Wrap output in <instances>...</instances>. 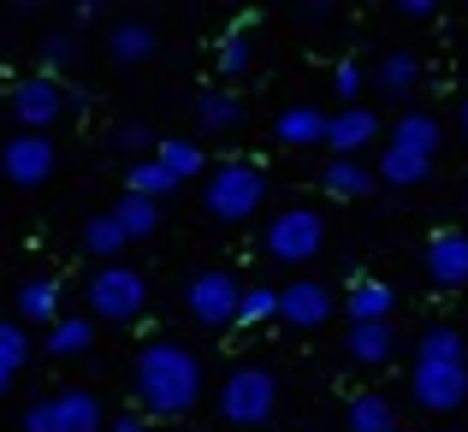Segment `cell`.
Here are the masks:
<instances>
[{"instance_id": "30", "label": "cell", "mask_w": 468, "mask_h": 432, "mask_svg": "<svg viewBox=\"0 0 468 432\" xmlns=\"http://www.w3.org/2000/svg\"><path fill=\"white\" fill-rule=\"evenodd\" d=\"M125 190L131 195H149V202H160V195H172L178 190V178H172L166 166L149 154V160H131V172H125Z\"/></svg>"}, {"instance_id": "22", "label": "cell", "mask_w": 468, "mask_h": 432, "mask_svg": "<svg viewBox=\"0 0 468 432\" xmlns=\"http://www.w3.org/2000/svg\"><path fill=\"white\" fill-rule=\"evenodd\" d=\"M427 178H433V154H415V148H398V142L379 148V184L415 190V184H427Z\"/></svg>"}, {"instance_id": "16", "label": "cell", "mask_w": 468, "mask_h": 432, "mask_svg": "<svg viewBox=\"0 0 468 432\" xmlns=\"http://www.w3.org/2000/svg\"><path fill=\"white\" fill-rule=\"evenodd\" d=\"M344 355L356 367H386L398 355V326L391 320H367V326H344Z\"/></svg>"}, {"instance_id": "2", "label": "cell", "mask_w": 468, "mask_h": 432, "mask_svg": "<svg viewBox=\"0 0 468 432\" xmlns=\"http://www.w3.org/2000/svg\"><path fill=\"white\" fill-rule=\"evenodd\" d=\"M410 397L427 415H457L468 403V338H463V326L439 320V326L421 332L415 367H410Z\"/></svg>"}, {"instance_id": "23", "label": "cell", "mask_w": 468, "mask_h": 432, "mask_svg": "<svg viewBox=\"0 0 468 432\" xmlns=\"http://www.w3.org/2000/svg\"><path fill=\"white\" fill-rule=\"evenodd\" d=\"M398 148H415V154H433L439 160V142H445V125H439V113H427V107H410V113H398V125H391V137Z\"/></svg>"}, {"instance_id": "17", "label": "cell", "mask_w": 468, "mask_h": 432, "mask_svg": "<svg viewBox=\"0 0 468 432\" xmlns=\"http://www.w3.org/2000/svg\"><path fill=\"white\" fill-rule=\"evenodd\" d=\"M243 101L231 90H202L196 95V131H202V137H238L243 131Z\"/></svg>"}, {"instance_id": "1", "label": "cell", "mask_w": 468, "mask_h": 432, "mask_svg": "<svg viewBox=\"0 0 468 432\" xmlns=\"http://www.w3.org/2000/svg\"><path fill=\"white\" fill-rule=\"evenodd\" d=\"M202 355L178 338H149L131 362V397H137L143 415H160V421H178L202 403Z\"/></svg>"}, {"instance_id": "27", "label": "cell", "mask_w": 468, "mask_h": 432, "mask_svg": "<svg viewBox=\"0 0 468 432\" xmlns=\"http://www.w3.org/2000/svg\"><path fill=\"white\" fill-rule=\"evenodd\" d=\"M154 160L172 172V178H207V154H202V142L196 137H160V148H154Z\"/></svg>"}, {"instance_id": "18", "label": "cell", "mask_w": 468, "mask_h": 432, "mask_svg": "<svg viewBox=\"0 0 468 432\" xmlns=\"http://www.w3.org/2000/svg\"><path fill=\"white\" fill-rule=\"evenodd\" d=\"M326 131H332V113H320V107H285V113L273 119V137L279 148H314V142H326Z\"/></svg>"}, {"instance_id": "8", "label": "cell", "mask_w": 468, "mask_h": 432, "mask_svg": "<svg viewBox=\"0 0 468 432\" xmlns=\"http://www.w3.org/2000/svg\"><path fill=\"white\" fill-rule=\"evenodd\" d=\"M238 302H243V285H238V273H226V267H202V273L184 279V308H190V320L202 332L238 326Z\"/></svg>"}, {"instance_id": "33", "label": "cell", "mask_w": 468, "mask_h": 432, "mask_svg": "<svg viewBox=\"0 0 468 432\" xmlns=\"http://www.w3.org/2000/svg\"><path fill=\"white\" fill-rule=\"evenodd\" d=\"M362 90H367V66L362 59H338V66H332V95H338L344 107H362Z\"/></svg>"}, {"instance_id": "34", "label": "cell", "mask_w": 468, "mask_h": 432, "mask_svg": "<svg viewBox=\"0 0 468 432\" xmlns=\"http://www.w3.org/2000/svg\"><path fill=\"white\" fill-rule=\"evenodd\" d=\"M113 148H125V154H137V160H149L160 137H154V125H143V119H119L113 125Z\"/></svg>"}, {"instance_id": "10", "label": "cell", "mask_w": 468, "mask_h": 432, "mask_svg": "<svg viewBox=\"0 0 468 432\" xmlns=\"http://www.w3.org/2000/svg\"><path fill=\"white\" fill-rule=\"evenodd\" d=\"M54 172H59V148H54V137L18 131V137L0 142V178H6L12 190H42Z\"/></svg>"}, {"instance_id": "39", "label": "cell", "mask_w": 468, "mask_h": 432, "mask_svg": "<svg viewBox=\"0 0 468 432\" xmlns=\"http://www.w3.org/2000/svg\"><path fill=\"white\" fill-rule=\"evenodd\" d=\"M6 391H12V379H6V374H0V397H6Z\"/></svg>"}, {"instance_id": "26", "label": "cell", "mask_w": 468, "mask_h": 432, "mask_svg": "<svg viewBox=\"0 0 468 432\" xmlns=\"http://www.w3.org/2000/svg\"><path fill=\"white\" fill-rule=\"evenodd\" d=\"M95 350V320L90 314H59L54 326H48V355L54 362H78V355Z\"/></svg>"}, {"instance_id": "19", "label": "cell", "mask_w": 468, "mask_h": 432, "mask_svg": "<svg viewBox=\"0 0 468 432\" xmlns=\"http://www.w3.org/2000/svg\"><path fill=\"white\" fill-rule=\"evenodd\" d=\"M250 30H255V18H238V24H231V30L214 42V78H219V83H238L243 71H250V59H255V36H250Z\"/></svg>"}, {"instance_id": "36", "label": "cell", "mask_w": 468, "mask_h": 432, "mask_svg": "<svg viewBox=\"0 0 468 432\" xmlns=\"http://www.w3.org/2000/svg\"><path fill=\"white\" fill-rule=\"evenodd\" d=\"M398 18H415V24H433V18H439V0H398Z\"/></svg>"}, {"instance_id": "37", "label": "cell", "mask_w": 468, "mask_h": 432, "mask_svg": "<svg viewBox=\"0 0 468 432\" xmlns=\"http://www.w3.org/2000/svg\"><path fill=\"white\" fill-rule=\"evenodd\" d=\"M107 432H149V415H143V409H125V415H113V421H107Z\"/></svg>"}, {"instance_id": "4", "label": "cell", "mask_w": 468, "mask_h": 432, "mask_svg": "<svg viewBox=\"0 0 468 432\" xmlns=\"http://www.w3.org/2000/svg\"><path fill=\"white\" fill-rule=\"evenodd\" d=\"M149 308V273L131 261H113V267H95L90 273V320L95 326H131L143 320Z\"/></svg>"}, {"instance_id": "21", "label": "cell", "mask_w": 468, "mask_h": 432, "mask_svg": "<svg viewBox=\"0 0 468 432\" xmlns=\"http://www.w3.org/2000/svg\"><path fill=\"white\" fill-rule=\"evenodd\" d=\"M66 314V290H59V279L36 273L18 285V320H36V326H54V320Z\"/></svg>"}, {"instance_id": "25", "label": "cell", "mask_w": 468, "mask_h": 432, "mask_svg": "<svg viewBox=\"0 0 468 432\" xmlns=\"http://www.w3.org/2000/svg\"><path fill=\"white\" fill-rule=\"evenodd\" d=\"M125 249H131V237H125V226L113 219V207L83 219V255H95L101 267H113V261H125Z\"/></svg>"}, {"instance_id": "5", "label": "cell", "mask_w": 468, "mask_h": 432, "mask_svg": "<svg viewBox=\"0 0 468 432\" xmlns=\"http://www.w3.org/2000/svg\"><path fill=\"white\" fill-rule=\"evenodd\" d=\"M261 249H267V261L309 267L314 255L326 249V214H320V207H309V202L279 207V214L261 226Z\"/></svg>"}, {"instance_id": "38", "label": "cell", "mask_w": 468, "mask_h": 432, "mask_svg": "<svg viewBox=\"0 0 468 432\" xmlns=\"http://www.w3.org/2000/svg\"><path fill=\"white\" fill-rule=\"evenodd\" d=\"M457 125H463V137H468V95H463V107H457Z\"/></svg>"}, {"instance_id": "24", "label": "cell", "mask_w": 468, "mask_h": 432, "mask_svg": "<svg viewBox=\"0 0 468 432\" xmlns=\"http://www.w3.org/2000/svg\"><path fill=\"white\" fill-rule=\"evenodd\" d=\"M344 432H398V403L386 391H356L344 409Z\"/></svg>"}, {"instance_id": "31", "label": "cell", "mask_w": 468, "mask_h": 432, "mask_svg": "<svg viewBox=\"0 0 468 432\" xmlns=\"http://www.w3.org/2000/svg\"><path fill=\"white\" fill-rule=\"evenodd\" d=\"M24 362H30V332H24V320H0V374L18 379Z\"/></svg>"}, {"instance_id": "29", "label": "cell", "mask_w": 468, "mask_h": 432, "mask_svg": "<svg viewBox=\"0 0 468 432\" xmlns=\"http://www.w3.org/2000/svg\"><path fill=\"white\" fill-rule=\"evenodd\" d=\"M374 83H379L386 95H398V101H403V95H410L415 83H421V59H415L410 47H398V54H386V59H379Z\"/></svg>"}, {"instance_id": "6", "label": "cell", "mask_w": 468, "mask_h": 432, "mask_svg": "<svg viewBox=\"0 0 468 432\" xmlns=\"http://www.w3.org/2000/svg\"><path fill=\"white\" fill-rule=\"evenodd\" d=\"M273 415H279V379L267 367H231L226 385H219V421L261 432L273 427Z\"/></svg>"}, {"instance_id": "3", "label": "cell", "mask_w": 468, "mask_h": 432, "mask_svg": "<svg viewBox=\"0 0 468 432\" xmlns=\"http://www.w3.org/2000/svg\"><path fill=\"white\" fill-rule=\"evenodd\" d=\"M202 207H207V219H219V226H250V219L267 207L261 160H219V166H207Z\"/></svg>"}, {"instance_id": "35", "label": "cell", "mask_w": 468, "mask_h": 432, "mask_svg": "<svg viewBox=\"0 0 468 432\" xmlns=\"http://www.w3.org/2000/svg\"><path fill=\"white\" fill-rule=\"evenodd\" d=\"M78 59V36L71 30H54V36H42V71L48 78H59V71Z\"/></svg>"}, {"instance_id": "20", "label": "cell", "mask_w": 468, "mask_h": 432, "mask_svg": "<svg viewBox=\"0 0 468 432\" xmlns=\"http://www.w3.org/2000/svg\"><path fill=\"white\" fill-rule=\"evenodd\" d=\"M320 184H326L332 202H362V195H374V190H379V172L367 166V160H326Z\"/></svg>"}, {"instance_id": "28", "label": "cell", "mask_w": 468, "mask_h": 432, "mask_svg": "<svg viewBox=\"0 0 468 432\" xmlns=\"http://www.w3.org/2000/svg\"><path fill=\"white\" fill-rule=\"evenodd\" d=\"M113 219H119V226H125V237L131 243H143V237H154V231H160V202H149V195H119V202H113Z\"/></svg>"}, {"instance_id": "13", "label": "cell", "mask_w": 468, "mask_h": 432, "mask_svg": "<svg viewBox=\"0 0 468 432\" xmlns=\"http://www.w3.org/2000/svg\"><path fill=\"white\" fill-rule=\"evenodd\" d=\"M367 142H379V113L374 107H338V113H332V131H326L332 160H362Z\"/></svg>"}, {"instance_id": "14", "label": "cell", "mask_w": 468, "mask_h": 432, "mask_svg": "<svg viewBox=\"0 0 468 432\" xmlns=\"http://www.w3.org/2000/svg\"><path fill=\"white\" fill-rule=\"evenodd\" d=\"M101 47H107L113 66H143V59L160 54V30H154L149 18H119V24H107Z\"/></svg>"}, {"instance_id": "40", "label": "cell", "mask_w": 468, "mask_h": 432, "mask_svg": "<svg viewBox=\"0 0 468 432\" xmlns=\"http://www.w3.org/2000/svg\"><path fill=\"white\" fill-rule=\"evenodd\" d=\"M445 432H463V427H445Z\"/></svg>"}, {"instance_id": "12", "label": "cell", "mask_w": 468, "mask_h": 432, "mask_svg": "<svg viewBox=\"0 0 468 432\" xmlns=\"http://www.w3.org/2000/svg\"><path fill=\"white\" fill-rule=\"evenodd\" d=\"M279 320L297 326V332H320L332 320V285H326V279H314V273L291 279V285L279 290Z\"/></svg>"}, {"instance_id": "15", "label": "cell", "mask_w": 468, "mask_h": 432, "mask_svg": "<svg viewBox=\"0 0 468 432\" xmlns=\"http://www.w3.org/2000/svg\"><path fill=\"white\" fill-rule=\"evenodd\" d=\"M391 314H398V290L379 273H356L350 290H344V320H350V326H367V320H391Z\"/></svg>"}, {"instance_id": "7", "label": "cell", "mask_w": 468, "mask_h": 432, "mask_svg": "<svg viewBox=\"0 0 468 432\" xmlns=\"http://www.w3.org/2000/svg\"><path fill=\"white\" fill-rule=\"evenodd\" d=\"M107 403L90 385H59L24 409V432H107Z\"/></svg>"}, {"instance_id": "11", "label": "cell", "mask_w": 468, "mask_h": 432, "mask_svg": "<svg viewBox=\"0 0 468 432\" xmlns=\"http://www.w3.org/2000/svg\"><path fill=\"white\" fill-rule=\"evenodd\" d=\"M421 267H427V285L433 290H463L468 285V231L463 226H439L421 249Z\"/></svg>"}, {"instance_id": "9", "label": "cell", "mask_w": 468, "mask_h": 432, "mask_svg": "<svg viewBox=\"0 0 468 432\" xmlns=\"http://www.w3.org/2000/svg\"><path fill=\"white\" fill-rule=\"evenodd\" d=\"M66 107H71V90L59 78H48V71H30V78L12 83V119L24 131H36V137H48L66 119Z\"/></svg>"}, {"instance_id": "32", "label": "cell", "mask_w": 468, "mask_h": 432, "mask_svg": "<svg viewBox=\"0 0 468 432\" xmlns=\"http://www.w3.org/2000/svg\"><path fill=\"white\" fill-rule=\"evenodd\" d=\"M267 320H279V290L273 285H243L238 326H267Z\"/></svg>"}]
</instances>
